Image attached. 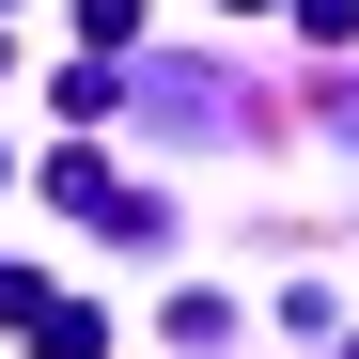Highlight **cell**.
Segmentation results:
<instances>
[{
    "label": "cell",
    "mask_w": 359,
    "mask_h": 359,
    "mask_svg": "<svg viewBox=\"0 0 359 359\" xmlns=\"http://www.w3.org/2000/svg\"><path fill=\"white\" fill-rule=\"evenodd\" d=\"M47 313H63V281H47V266H0V328H16V344H32Z\"/></svg>",
    "instance_id": "6da1fadb"
},
{
    "label": "cell",
    "mask_w": 359,
    "mask_h": 359,
    "mask_svg": "<svg viewBox=\"0 0 359 359\" xmlns=\"http://www.w3.org/2000/svg\"><path fill=\"white\" fill-rule=\"evenodd\" d=\"M313 126H328V141H359V79H328V94H313Z\"/></svg>",
    "instance_id": "7a4b0ae2"
},
{
    "label": "cell",
    "mask_w": 359,
    "mask_h": 359,
    "mask_svg": "<svg viewBox=\"0 0 359 359\" xmlns=\"http://www.w3.org/2000/svg\"><path fill=\"white\" fill-rule=\"evenodd\" d=\"M0 63H16V47H0Z\"/></svg>",
    "instance_id": "3957f363"
}]
</instances>
